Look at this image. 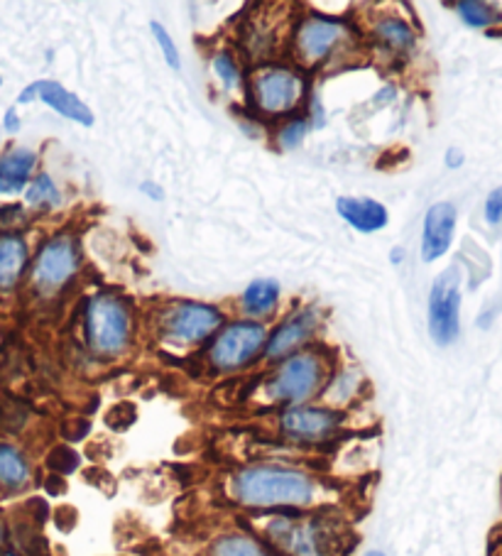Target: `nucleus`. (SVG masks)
<instances>
[{
  "mask_svg": "<svg viewBox=\"0 0 502 556\" xmlns=\"http://www.w3.org/2000/svg\"><path fill=\"white\" fill-rule=\"evenodd\" d=\"M142 194H148V197H152V199H162L164 194L160 191V187L158 185H152V181H142Z\"/></svg>",
  "mask_w": 502,
  "mask_h": 556,
  "instance_id": "obj_32",
  "label": "nucleus"
},
{
  "mask_svg": "<svg viewBox=\"0 0 502 556\" xmlns=\"http://www.w3.org/2000/svg\"><path fill=\"white\" fill-rule=\"evenodd\" d=\"M3 126H5V130H8V132H17V130H21V118H17V113H15V109H11V111H5Z\"/></svg>",
  "mask_w": 502,
  "mask_h": 556,
  "instance_id": "obj_30",
  "label": "nucleus"
},
{
  "mask_svg": "<svg viewBox=\"0 0 502 556\" xmlns=\"http://www.w3.org/2000/svg\"><path fill=\"white\" fill-rule=\"evenodd\" d=\"M316 326H318L316 309H302V312L292 314L265 343V356L269 361L292 356L297 349H302L304 343L314 337Z\"/></svg>",
  "mask_w": 502,
  "mask_h": 556,
  "instance_id": "obj_14",
  "label": "nucleus"
},
{
  "mask_svg": "<svg viewBox=\"0 0 502 556\" xmlns=\"http://www.w3.org/2000/svg\"><path fill=\"white\" fill-rule=\"evenodd\" d=\"M314 116H316V126L322 128L324 126V109H322V103H318V99H314Z\"/></svg>",
  "mask_w": 502,
  "mask_h": 556,
  "instance_id": "obj_33",
  "label": "nucleus"
},
{
  "mask_svg": "<svg viewBox=\"0 0 502 556\" xmlns=\"http://www.w3.org/2000/svg\"><path fill=\"white\" fill-rule=\"evenodd\" d=\"M279 302V285L275 280H255L246 287L243 292V312L248 316H265L277 306Z\"/></svg>",
  "mask_w": 502,
  "mask_h": 556,
  "instance_id": "obj_20",
  "label": "nucleus"
},
{
  "mask_svg": "<svg viewBox=\"0 0 502 556\" xmlns=\"http://www.w3.org/2000/svg\"><path fill=\"white\" fill-rule=\"evenodd\" d=\"M309 130H312V123H309V121L299 118V121L287 123V126L279 130V136H277L279 150H294V148H299L304 142Z\"/></svg>",
  "mask_w": 502,
  "mask_h": 556,
  "instance_id": "obj_26",
  "label": "nucleus"
},
{
  "mask_svg": "<svg viewBox=\"0 0 502 556\" xmlns=\"http://www.w3.org/2000/svg\"><path fill=\"white\" fill-rule=\"evenodd\" d=\"M343 35L346 27L339 23L326 21V17H306L297 30V56L302 64L322 62L343 40Z\"/></svg>",
  "mask_w": 502,
  "mask_h": 556,
  "instance_id": "obj_11",
  "label": "nucleus"
},
{
  "mask_svg": "<svg viewBox=\"0 0 502 556\" xmlns=\"http://www.w3.org/2000/svg\"><path fill=\"white\" fill-rule=\"evenodd\" d=\"M263 544L275 556H339L341 540L328 520L292 513H273L263 525Z\"/></svg>",
  "mask_w": 502,
  "mask_h": 556,
  "instance_id": "obj_2",
  "label": "nucleus"
},
{
  "mask_svg": "<svg viewBox=\"0 0 502 556\" xmlns=\"http://www.w3.org/2000/svg\"><path fill=\"white\" fill-rule=\"evenodd\" d=\"M37 165V155L27 148L8 150L0 155V191L3 194H17L27 187Z\"/></svg>",
  "mask_w": 502,
  "mask_h": 556,
  "instance_id": "obj_16",
  "label": "nucleus"
},
{
  "mask_svg": "<svg viewBox=\"0 0 502 556\" xmlns=\"http://www.w3.org/2000/svg\"><path fill=\"white\" fill-rule=\"evenodd\" d=\"M456 206L449 201H439L434 204L427 216H424V231H422V261L434 263L449 253L453 243V233H456Z\"/></svg>",
  "mask_w": 502,
  "mask_h": 556,
  "instance_id": "obj_12",
  "label": "nucleus"
},
{
  "mask_svg": "<svg viewBox=\"0 0 502 556\" xmlns=\"http://www.w3.org/2000/svg\"><path fill=\"white\" fill-rule=\"evenodd\" d=\"M456 11L461 21L476 30H486V27H495L502 23V8L495 3H482V0H463L456 3Z\"/></svg>",
  "mask_w": 502,
  "mask_h": 556,
  "instance_id": "obj_22",
  "label": "nucleus"
},
{
  "mask_svg": "<svg viewBox=\"0 0 502 556\" xmlns=\"http://www.w3.org/2000/svg\"><path fill=\"white\" fill-rule=\"evenodd\" d=\"M47 491H50L52 495H62V493H66V483H64V478L62 476H50V481H47Z\"/></svg>",
  "mask_w": 502,
  "mask_h": 556,
  "instance_id": "obj_29",
  "label": "nucleus"
},
{
  "mask_svg": "<svg viewBox=\"0 0 502 556\" xmlns=\"http://www.w3.org/2000/svg\"><path fill=\"white\" fill-rule=\"evenodd\" d=\"M343 425V415L334 407H312V405H297L285 407L279 415V431L289 441H299V444H322L336 437V431Z\"/></svg>",
  "mask_w": 502,
  "mask_h": 556,
  "instance_id": "obj_9",
  "label": "nucleus"
},
{
  "mask_svg": "<svg viewBox=\"0 0 502 556\" xmlns=\"http://www.w3.org/2000/svg\"><path fill=\"white\" fill-rule=\"evenodd\" d=\"M209 556H275L267 546L253 534L228 532L209 546Z\"/></svg>",
  "mask_w": 502,
  "mask_h": 556,
  "instance_id": "obj_19",
  "label": "nucleus"
},
{
  "mask_svg": "<svg viewBox=\"0 0 502 556\" xmlns=\"http://www.w3.org/2000/svg\"><path fill=\"white\" fill-rule=\"evenodd\" d=\"M86 339L93 353L115 358L125 353L133 339V314L121 296L99 294L86 309Z\"/></svg>",
  "mask_w": 502,
  "mask_h": 556,
  "instance_id": "obj_4",
  "label": "nucleus"
},
{
  "mask_svg": "<svg viewBox=\"0 0 502 556\" xmlns=\"http://www.w3.org/2000/svg\"><path fill=\"white\" fill-rule=\"evenodd\" d=\"M267 331L263 324L255 321H238L226 326L218 333L214 346L209 351L211 366L221 372H236L253 363L260 351L265 349Z\"/></svg>",
  "mask_w": 502,
  "mask_h": 556,
  "instance_id": "obj_5",
  "label": "nucleus"
},
{
  "mask_svg": "<svg viewBox=\"0 0 502 556\" xmlns=\"http://www.w3.org/2000/svg\"><path fill=\"white\" fill-rule=\"evenodd\" d=\"M373 33L388 50H394L398 54H407L414 47L412 27L400 21V17H382V21L373 27Z\"/></svg>",
  "mask_w": 502,
  "mask_h": 556,
  "instance_id": "obj_21",
  "label": "nucleus"
},
{
  "mask_svg": "<svg viewBox=\"0 0 502 556\" xmlns=\"http://www.w3.org/2000/svg\"><path fill=\"white\" fill-rule=\"evenodd\" d=\"M25 199H27V204H30V206H40V208H54V206L62 204L60 189H57V185L50 179V175L35 177L33 185L27 187Z\"/></svg>",
  "mask_w": 502,
  "mask_h": 556,
  "instance_id": "obj_23",
  "label": "nucleus"
},
{
  "mask_svg": "<svg viewBox=\"0 0 502 556\" xmlns=\"http://www.w3.org/2000/svg\"><path fill=\"white\" fill-rule=\"evenodd\" d=\"M318 481L294 466L255 464L243 466L230 476V501L248 510L292 513L318 503Z\"/></svg>",
  "mask_w": 502,
  "mask_h": 556,
  "instance_id": "obj_1",
  "label": "nucleus"
},
{
  "mask_svg": "<svg viewBox=\"0 0 502 556\" xmlns=\"http://www.w3.org/2000/svg\"><path fill=\"white\" fill-rule=\"evenodd\" d=\"M326 386V363L314 351H299L287 356L267 380V400L275 405H306Z\"/></svg>",
  "mask_w": 502,
  "mask_h": 556,
  "instance_id": "obj_3",
  "label": "nucleus"
},
{
  "mask_svg": "<svg viewBox=\"0 0 502 556\" xmlns=\"http://www.w3.org/2000/svg\"><path fill=\"white\" fill-rule=\"evenodd\" d=\"M429 333L439 346H451L461 333V270H443L429 292Z\"/></svg>",
  "mask_w": 502,
  "mask_h": 556,
  "instance_id": "obj_6",
  "label": "nucleus"
},
{
  "mask_svg": "<svg viewBox=\"0 0 502 556\" xmlns=\"http://www.w3.org/2000/svg\"><path fill=\"white\" fill-rule=\"evenodd\" d=\"M27 265V245L23 238L3 236L0 238V290H11Z\"/></svg>",
  "mask_w": 502,
  "mask_h": 556,
  "instance_id": "obj_18",
  "label": "nucleus"
},
{
  "mask_svg": "<svg viewBox=\"0 0 502 556\" xmlns=\"http://www.w3.org/2000/svg\"><path fill=\"white\" fill-rule=\"evenodd\" d=\"M214 74L216 79L224 84V89L228 93H234L240 89V81H243V76H240V70L234 56H230L228 52H218L214 56Z\"/></svg>",
  "mask_w": 502,
  "mask_h": 556,
  "instance_id": "obj_25",
  "label": "nucleus"
},
{
  "mask_svg": "<svg viewBox=\"0 0 502 556\" xmlns=\"http://www.w3.org/2000/svg\"><path fill=\"white\" fill-rule=\"evenodd\" d=\"M79 466H81V456H79V452H74L70 444L54 446L52 452L47 454V468H50L54 476L64 478V476L74 473Z\"/></svg>",
  "mask_w": 502,
  "mask_h": 556,
  "instance_id": "obj_24",
  "label": "nucleus"
},
{
  "mask_svg": "<svg viewBox=\"0 0 502 556\" xmlns=\"http://www.w3.org/2000/svg\"><path fill=\"white\" fill-rule=\"evenodd\" d=\"M35 99L45 101L50 109H54L60 116L70 118L74 123H81V126H93V113L89 105H86L79 96L66 91L62 84L57 81H35L27 86V89L17 96V103H30Z\"/></svg>",
  "mask_w": 502,
  "mask_h": 556,
  "instance_id": "obj_13",
  "label": "nucleus"
},
{
  "mask_svg": "<svg viewBox=\"0 0 502 556\" xmlns=\"http://www.w3.org/2000/svg\"><path fill=\"white\" fill-rule=\"evenodd\" d=\"M463 152L461 150H456V148H451V150H447V167L449 169H459L461 165H463Z\"/></svg>",
  "mask_w": 502,
  "mask_h": 556,
  "instance_id": "obj_31",
  "label": "nucleus"
},
{
  "mask_svg": "<svg viewBox=\"0 0 502 556\" xmlns=\"http://www.w3.org/2000/svg\"><path fill=\"white\" fill-rule=\"evenodd\" d=\"M33 481V466L21 448L0 444V488L3 491H23Z\"/></svg>",
  "mask_w": 502,
  "mask_h": 556,
  "instance_id": "obj_17",
  "label": "nucleus"
},
{
  "mask_svg": "<svg viewBox=\"0 0 502 556\" xmlns=\"http://www.w3.org/2000/svg\"><path fill=\"white\" fill-rule=\"evenodd\" d=\"M500 556H502V554H500Z\"/></svg>",
  "mask_w": 502,
  "mask_h": 556,
  "instance_id": "obj_37",
  "label": "nucleus"
},
{
  "mask_svg": "<svg viewBox=\"0 0 502 556\" xmlns=\"http://www.w3.org/2000/svg\"><path fill=\"white\" fill-rule=\"evenodd\" d=\"M365 556H385V554L382 552H368Z\"/></svg>",
  "mask_w": 502,
  "mask_h": 556,
  "instance_id": "obj_35",
  "label": "nucleus"
},
{
  "mask_svg": "<svg viewBox=\"0 0 502 556\" xmlns=\"http://www.w3.org/2000/svg\"><path fill=\"white\" fill-rule=\"evenodd\" d=\"M76 267H79V253H76L72 238H52L50 243H45L40 255H37L33 267V285L45 294L60 292L76 275Z\"/></svg>",
  "mask_w": 502,
  "mask_h": 556,
  "instance_id": "obj_10",
  "label": "nucleus"
},
{
  "mask_svg": "<svg viewBox=\"0 0 502 556\" xmlns=\"http://www.w3.org/2000/svg\"><path fill=\"white\" fill-rule=\"evenodd\" d=\"M8 542V527L3 522V517H0V552H3V546Z\"/></svg>",
  "mask_w": 502,
  "mask_h": 556,
  "instance_id": "obj_34",
  "label": "nucleus"
},
{
  "mask_svg": "<svg viewBox=\"0 0 502 556\" xmlns=\"http://www.w3.org/2000/svg\"><path fill=\"white\" fill-rule=\"evenodd\" d=\"M336 211L359 233H378L390 220L388 208L380 201L365 197H341L336 201Z\"/></svg>",
  "mask_w": 502,
  "mask_h": 556,
  "instance_id": "obj_15",
  "label": "nucleus"
},
{
  "mask_svg": "<svg viewBox=\"0 0 502 556\" xmlns=\"http://www.w3.org/2000/svg\"><path fill=\"white\" fill-rule=\"evenodd\" d=\"M250 93H253V103L258 111L267 113V116H279V113L292 111L302 101L304 81L292 70L269 66V70H260L253 76Z\"/></svg>",
  "mask_w": 502,
  "mask_h": 556,
  "instance_id": "obj_8",
  "label": "nucleus"
},
{
  "mask_svg": "<svg viewBox=\"0 0 502 556\" xmlns=\"http://www.w3.org/2000/svg\"><path fill=\"white\" fill-rule=\"evenodd\" d=\"M0 84H3V79H0Z\"/></svg>",
  "mask_w": 502,
  "mask_h": 556,
  "instance_id": "obj_36",
  "label": "nucleus"
},
{
  "mask_svg": "<svg viewBox=\"0 0 502 556\" xmlns=\"http://www.w3.org/2000/svg\"><path fill=\"white\" fill-rule=\"evenodd\" d=\"M486 220L490 226H498L502 220V189H492L486 199Z\"/></svg>",
  "mask_w": 502,
  "mask_h": 556,
  "instance_id": "obj_28",
  "label": "nucleus"
},
{
  "mask_svg": "<svg viewBox=\"0 0 502 556\" xmlns=\"http://www.w3.org/2000/svg\"><path fill=\"white\" fill-rule=\"evenodd\" d=\"M221 326H224V314L216 306L199 302H181L170 306L160 321L164 339L175 341L179 346H194V343L206 341Z\"/></svg>",
  "mask_w": 502,
  "mask_h": 556,
  "instance_id": "obj_7",
  "label": "nucleus"
},
{
  "mask_svg": "<svg viewBox=\"0 0 502 556\" xmlns=\"http://www.w3.org/2000/svg\"><path fill=\"white\" fill-rule=\"evenodd\" d=\"M150 30H152V35H154V40H158V45H160L164 62H167V66H170L172 72H179V70H181V56H179V52H177V45L172 42L170 33L164 30V25H160V23H152Z\"/></svg>",
  "mask_w": 502,
  "mask_h": 556,
  "instance_id": "obj_27",
  "label": "nucleus"
}]
</instances>
